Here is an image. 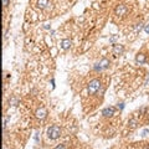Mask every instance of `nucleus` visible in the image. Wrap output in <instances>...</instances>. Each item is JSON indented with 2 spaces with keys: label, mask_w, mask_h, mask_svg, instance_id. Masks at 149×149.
Wrapping results in <instances>:
<instances>
[{
  "label": "nucleus",
  "mask_w": 149,
  "mask_h": 149,
  "mask_svg": "<svg viewBox=\"0 0 149 149\" xmlns=\"http://www.w3.org/2000/svg\"><path fill=\"white\" fill-rule=\"evenodd\" d=\"M146 60H147V57H146V55H144V53H138V55L135 56V61L138 62V64H144V62H146Z\"/></svg>",
  "instance_id": "nucleus-10"
},
{
  "label": "nucleus",
  "mask_w": 149,
  "mask_h": 149,
  "mask_svg": "<svg viewBox=\"0 0 149 149\" xmlns=\"http://www.w3.org/2000/svg\"><path fill=\"white\" fill-rule=\"evenodd\" d=\"M3 5H4V6H8V5H9V0H3Z\"/></svg>",
  "instance_id": "nucleus-15"
},
{
  "label": "nucleus",
  "mask_w": 149,
  "mask_h": 149,
  "mask_svg": "<svg viewBox=\"0 0 149 149\" xmlns=\"http://www.w3.org/2000/svg\"><path fill=\"white\" fill-rule=\"evenodd\" d=\"M128 124H129L131 128H135V127H137V121H135V119H131Z\"/></svg>",
  "instance_id": "nucleus-11"
},
{
  "label": "nucleus",
  "mask_w": 149,
  "mask_h": 149,
  "mask_svg": "<svg viewBox=\"0 0 149 149\" xmlns=\"http://www.w3.org/2000/svg\"><path fill=\"white\" fill-rule=\"evenodd\" d=\"M117 39H118V36H112L111 39H109V41H111V42H114V41L117 40Z\"/></svg>",
  "instance_id": "nucleus-13"
},
{
  "label": "nucleus",
  "mask_w": 149,
  "mask_h": 149,
  "mask_svg": "<svg viewBox=\"0 0 149 149\" xmlns=\"http://www.w3.org/2000/svg\"><path fill=\"white\" fill-rule=\"evenodd\" d=\"M55 149H67V146H66V144H59Z\"/></svg>",
  "instance_id": "nucleus-12"
},
{
  "label": "nucleus",
  "mask_w": 149,
  "mask_h": 149,
  "mask_svg": "<svg viewBox=\"0 0 149 149\" xmlns=\"http://www.w3.org/2000/svg\"><path fill=\"white\" fill-rule=\"evenodd\" d=\"M109 66V60H107V59H102L101 61L98 62V64H96V66H94V70L96 71H102V70H105Z\"/></svg>",
  "instance_id": "nucleus-3"
},
{
  "label": "nucleus",
  "mask_w": 149,
  "mask_h": 149,
  "mask_svg": "<svg viewBox=\"0 0 149 149\" xmlns=\"http://www.w3.org/2000/svg\"><path fill=\"white\" fill-rule=\"evenodd\" d=\"M71 45H72L71 40H70V39H65V40L61 41L60 46H61V49H64V50H68L70 47H71Z\"/></svg>",
  "instance_id": "nucleus-7"
},
{
  "label": "nucleus",
  "mask_w": 149,
  "mask_h": 149,
  "mask_svg": "<svg viewBox=\"0 0 149 149\" xmlns=\"http://www.w3.org/2000/svg\"><path fill=\"white\" fill-rule=\"evenodd\" d=\"M49 5H50L49 0H37V8L39 9H46Z\"/></svg>",
  "instance_id": "nucleus-9"
},
{
  "label": "nucleus",
  "mask_w": 149,
  "mask_h": 149,
  "mask_svg": "<svg viewBox=\"0 0 149 149\" xmlns=\"http://www.w3.org/2000/svg\"><path fill=\"white\" fill-rule=\"evenodd\" d=\"M116 15H118V16H123V15H126L127 14V11H128V8L127 5H124V4H119V5H117V8H116Z\"/></svg>",
  "instance_id": "nucleus-4"
},
{
  "label": "nucleus",
  "mask_w": 149,
  "mask_h": 149,
  "mask_svg": "<svg viewBox=\"0 0 149 149\" xmlns=\"http://www.w3.org/2000/svg\"><path fill=\"white\" fill-rule=\"evenodd\" d=\"M124 51V47L122 45H113V50H112V52L114 53V55H121V53Z\"/></svg>",
  "instance_id": "nucleus-8"
},
{
  "label": "nucleus",
  "mask_w": 149,
  "mask_h": 149,
  "mask_svg": "<svg viewBox=\"0 0 149 149\" xmlns=\"http://www.w3.org/2000/svg\"><path fill=\"white\" fill-rule=\"evenodd\" d=\"M144 31H146L147 34H149V24H148V25H146V26H144Z\"/></svg>",
  "instance_id": "nucleus-14"
},
{
  "label": "nucleus",
  "mask_w": 149,
  "mask_h": 149,
  "mask_svg": "<svg viewBox=\"0 0 149 149\" xmlns=\"http://www.w3.org/2000/svg\"><path fill=\"white\" fill-rule=\"evenodd\" d=\"M35 116L37 119H45L47 116V111L46 108H44V107H41V108H39L36 112H35Z\"/></svg>",
  "instance_id": "nucleus-5"
},
{
  "label": "nucleus",
  "mask_w": 149,
  "mask_h": 149,
  "mask_svg": "<svg viewBox=\"0 0 149 149\" xmlns=\"http://www.w3.org/2000/svg\"><path fill=\"white\" fill-rule=\"evenodd\" d=\"M101 81L97 80V78H94V80L92 81H90V83L87 85V91H88V93L90 94H94V93H97L99 88H101Z\"/></svg>",
  "instance_id": "nucleus-1"
},
{
  "label": "nucleus",
  "mask_w": 149,
  "mask_h": 149,
  "mask_svg": "<svg viewBox=\"0 0 149 149\" xmlns=\"http://www.w3.org/2000/svg\"><path fill=\"white\" fill-rule=\"evenodd\" d=\"M123 107H124V105H123V103H121V105H118V108H121V109H123Z\"/></svg>",
  "instance_id": "nucleus-17"
},
{
  "label": "nucleus",
  "mask_w": 149,
  "mask_h": 149,
  "mask_svg": "<svg viewBox=\"0 0 149 149\" xmlns=\"http://www.w3.org/2000/svg\"><path fill=\"white\" fill-rule=\"evenodd\" d=\"M60 135H61V129H60L59 126H56V124H53V126H51L47 129V137L50 139L55 140L57 138H60Z\"/></svg>",
  "instance_id": "nucleus-2"
},
{
  "label": "nucleus",
  "mask_w": 149,
  "mask_h": 149,
  "mask_svg": "<svg viewBox=\"0 0 149 149\" xmlns=\"http://www.w3.org/2000/svg\"><path fill=\"white\" fill-rule=\"evenodd\" d=\"M11 103H14V106H16V103H18V99H16V98H12V99H11Z\"/></svg>",
  "instance_id": "nucleus-16"
},
{
  "label": "nucleus",
  "mask_w": 149,
  "mask_h": 149,
  "mask_svg": "<svg viewBox=\"0 0 149 149\" xmlns=\"http://www.w3.org/2000/svg\"><path fill=\"white\" fill-rule=\"evenodd\" d=\"M114 112H116L114 107H107V108L102 111V114L105 116V117H112V116L114 114Z\"/></svg>",
  "instance_id": "nucleus-6"
}]
</instances>
